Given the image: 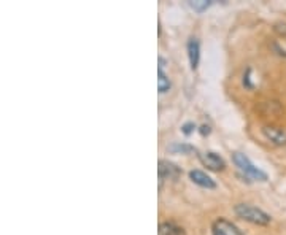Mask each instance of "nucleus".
<instances>
[{"instance_id":"0eeeda50","label":"nucleus","mask_w":286,"mask_h":235,"mask_svg":"<svg viewBox=\"0 0 286 235\" xmlns=\"http://www.w3.org/2000/svg\"><path fill=\"white\" fill-rule=\"evenodd\" d=\"M188 59H189V65L193 70H196L199 61H200V43L196 37H191L188 40Z\"/></svg>"},{"instance_id":"1a4fd4ad","label":"nucleus","mask_w":286,"mask_h":235,"mask_svg":"<svg viewBox=\"0 0 286 235\" xmlns=\"http://www.w3.org/2000/svg\"><path fill=\"white\" fill-rule=\"evenodd\" d=\"M170 87H172V83L169 80V76L166 75L164 68L159 67L158 68V89H159V92L164 94V92L170 91Z\"/></svg>"},{"instance_id":"6e6552de","label":"nucleus","mask_w":286,"mask_h":235,"mask_svg":"<svg viewBox=\"0 0 286 235\" xmlns=\"http://www.w3.org/2000/svg\"><path fill=\"white\" fill-rule=\"evenodd\" d=\"M262 134L265 135L267 140H270L275 145H278V146L286 145V134L281 129H278V127L265 126V127H262Z\"/></svg>"},{"instance_id":"423d86ee","label":"nucleus","mask_w":286,"mask_h":235,"mask_svg":"<svg viewBox=\"0 0 286 235\" xmlns=\"http://www.w3.org/2000/svg\"><path fill=\"white\" fill-rule=\"evenodd\" d=\"M189 178L194 184L200 186V188H205V189H215L216 188V181L202 170H191Z\"/></svg>"},{"instance_id":"7ed1b4c3","label":"nucleus","mask_w":286,"mask_h":235,"mask_svg":"<svg viewBox=\"0 0 286 235\" xmlns=\"http://www.w3.org/2000/svg\"><path fill=\"white\" fill-rule=\"evenodd\" d=\"M212 233L213 235H245L232 221H229L226 218H218L213 221Z\"/></svg>"},{"instance_id":"9b49d317","label":"nucleus","mask_w":286,"mask_h":235,"mask_svg":"<svg viewBox=\"0 0 286 235\" xmlns=\"http://www.w3.org/2000/svg\"><path fill=\"white\" fill-rule=\"evenodd\" d=\"M169 151L170 153H175V154H189V153H193L196 151L194 150V146H191V145H185V143H174V145H170L169 146Z\"/></svg>"},{"instance_id":"9d476101","label":"nucleus","mask_w":286,"mask_h":235,"mask_svg":"<svg viewBox=\"0 0 286 235\" xmlns=\"http://www.w3.org/2000/svg\"><path fill=\"white\" fill-rule=\"evenodd\" d=\"M159 235H183V229L178 227L174 222H162L159 226Z\"/></svg>"},{"instance_id":"f8f14e48","label":"nucleus","mask_w":286,"mask_h":235,"mask_svg":"<svg viewBox=\"0 0 286 235\" xmlns=\"http://www.w3.org/2000/svg\"><path fill=\"white\" fill-rule=\"evenodd\" d=\"M210 5H212L210 0H189V7L193 8L194 12H199V13L205 12Z\"/></svg>"},{"instance_id":"f03ea898","label":"nucleus","mask_w":286,"mask_h":235,"mask_svg":"<svg viewBox=\"0 0 286 235\" xmlns=\"http://www.w3.org/2000/svg\"><path fill=\"white\" fill-rule=\"evenodd\" d=\"M235 214L238 218H242L248 222L257 224V226H267V224L272 221L270 214H267L261 208L253 207V205H248V203L235 205Z\"/></svg>"},{"instance_id":"f257e3e1","label":"nucleus","mask_w":286,"mask_h":235,"mask_svg":"<svg viewBox=\"0 0 286 235\" xmlns=\"http://www.w3.org/2000/svg\"><path fill=\"white\" fill-rule=\"evenodd\" d=\"M232 161L248 181H267V173L257 169L243 153H234Z\"/></svg>"},{"instance_id":"20e7f679","label":"nucleus","mask_w":286,"mask_h":235,"mask_svg":"<svg viewBox=\"0 0 286 235\" xmlns=\"http://www.w3.org/2000/svg\"><path fill=\"white\" fill-rule=\"evenodd\" d=\"M200 161H202V164L205 165L207 169L213 170V172L224 170V167H226L224 159L218 153H215V151H205V153H202V154H200Z\"/></svg>"},{"instance_id":"ddd939ff","label":"nucleus","mask_w":286,"mask_h":235,"mask_svg":"<svg viewBox=\"0 0 286 235\" xmlns=\"http://www.w3.org/2000/svg\"><path fill=\"white\" fill-rule=\"evenodd\" d=\"M196 129V126H194V123H186L183 127H181V131H183V134H186V135H189L191 132H193Z\"/></svg>"},{"instance_id":"4468645a","label":"nucleus","mask_w":286,"mask_h":235,"mask_svg":"<svg viewBox=\"0 0 286 235\" xmlns=\"http://www.w3.org/2000/svg\"><path fill=\"white\" fill-rule=\"evenodd\" d=\"M199 132H200V135H208L210 134V127L207 126V124H204V126H200V129H199Z\"/></svg>"},{"instance_id":"39448f33","label":"nucleus","mask_w":286,"mask_h":235,"mask_svg":"<svg viewBox=\"0 0 286 235\" xmlns=\"http://www.w3.org/2000/svg\"><path fill=\"white\" fill-rule=\"evenodd\" d=\"M181 170L177 167L174 162L169 161H159V167H158V175H159V186L162 184L164 180H177L180 176Z\"/></svg>"}]
</instances>
